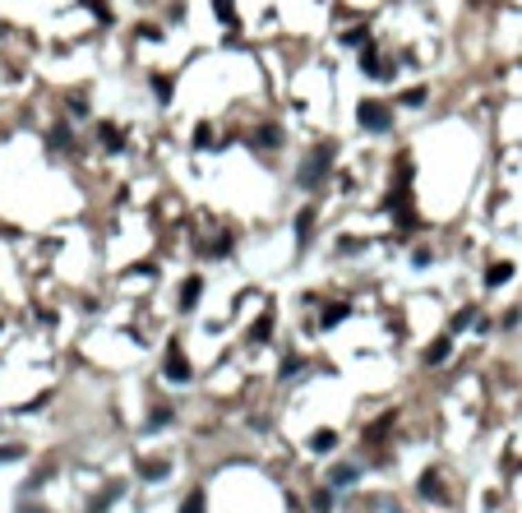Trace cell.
<instances>
[{"instance_id": "obj_1", "label": "cell", "mask_w": 522, "mask_h": 513, "mask_svg": "<svg viewBox=\"0 0 522 513\" xmlns=\"http://www.w3.org/2000/svg\"><path fill=\"white\" fill-rule=\"evenodd\" d=\"M328 167H333V143H323V148H314V153H310V162L301 171H296V181H301V185L305 190H314L323 181V176H328Z\"/></svg>"}, {"instance_id": "obj_2", "label": "cell", "mask_w": 522, "mask_h": 513, "mask_svg": "<svg viewBox=\"0 0 522 513\" xmlns=\"http://www.w3.org/2000/svg\"><path fill=\"white\" fill-rule=\"evenodd\" d=\"M356 116H361V130H374V134H384L388 125H393V111L384 102H370V97L356 107Z\"/></svg>"}, {"instance_id": "obj_3", "label": "cell", "mask_w": 522, "mask_h": 513, "mask_svg": "<svg viewBox=\"0 0 522 513\" xmlns=\"http://www.w3.org/2000/svg\"><path fill=\"white\" fill-rule=\"evenodd\" d=\"M162 370H167V379L171 384H190V361H185V352H181V342H167V356H162Z\"/></svg>"}, {"instance_id": "obj_4", "label": "cell", "mask_w": 522, "mask_h": 513, "mask_svg": "<svg viewBox=\"0 0 522 513\" xmlns=\"http://www.w3.org/2000/svg\"><path fill=\"white\" fill-rule=\"evenodd\" d=\"M361 70H365V74H393V65L379 56V47H365V51H361Z\"/></svg>"}, {"instance_id": "obj_5", "label": "cell", "mask_w": 522, "mask_h": 513, "mask_svg": "<svg viewBox=\"0 0 522 513\" xmlns=\"http://www.w3.org/2000/svg\"><path fill=\"white\" fill-rule=\"evenodd\" d=\"M199 296H203V278L194 273V278L181 282V310H194V305H199Z\"/></svg>"}, {"instance_id": "obj_6", "label": "cell", "mask_w": 522, "mask_h": 513, "mask_svg": "<svg viewBox=\"0 0 522 513\" xmlns=\"http://www.w3.org/2000/svg\"><path fill=\"white\" fill-rule=\"evenodd\" d=\"M421 495H425V499H434V504H444V499H448V490L439 485V476H434V472H425V476H421Z\"/></svg>"}, {"instance_id": "obj_7", "label": "cell", "mask_w": 522, "mask_h": 513, "mask_svg": "<svg viewBox=\"0 0 522 513\" xmlns=\"http://www.w3.org/2000/svg\"><path fill=\"white\" fill-rule=\"evenodd\" d=\"M508 278H513V264H490V273H485V287H504Z\"/></svg>"}, {"instance_id": "obj_8", "label": "cell", "mask_w": 522, "mask_h": 513, "mask_svg": "<svg viewBox=\"0 0 522 513\" xmlns=\"http://www.w3.org/2000/svg\"><path fill=\"white\" fill-rule=\"evenodd\" d=\"M310 227H314V208H305V213H296V241H301V245L310 241Z\"/></svg>"}, {"instance_id": "obj_9", "label": "cell", "mask_w": 522, "mask_h": 513, "mask_svg": "<svg viewBox=\"0 0 522 513\" xmlns=\"http://www.w3.org/2000/svg\"><path fill=\"white\" fill-rule=\"evenodd\" d=\"M448 347H453V338H439L434 347H425V365H439V361L448 356Z\"/></svg>"}, {"instance_id": "obj_10", "label": "cell", "mask_w": 522, "mask_h": 513, "mask_svg": "<svg viewBox=\"0 0 522 513\" xmlns=\"http://www.w3.org/2000/svg\"><path fill=\"white\" fill-rule=\"evenodd\" d=\"M352 481H356V467H352V463L333 467V476H328V485H352Z\"/></svg>"}, {"instance_id": "obj_11", "label": "cell", "mask_w": 522, "mask_h": 513, "mask_svg": "<svg viewBox=\"0 0 522 513\" xmlns=\"http://www.w3.org/2000/svg\"><path fill=\"white\" fill-rule=\"evenodd\" d=\"M213 14L222 23H236V0H213Z\"/></svg>"}, {"instance_id": "obj_12", "label": "cell", "mask_w": 522, "mask_h": 513, "mask_svg": "<svg viewBox=\"0 0 522 513\" xmlns=\"http://www.w3.org/2000/svg\"><path fill=\"white\" fill-rule=\"evenodd\" d=\"M102 143H107V148H116V153H121V148H125V134H121V130H116V125H102Z\"/></svg>"}, {"instance_id": "obj_13", "label": "cell", "mask_w": 522, "mask_h": 513, "mask_svg": "<svg viewBox=\"0 0 522 513\" xmlns=\"http://www.w3.org/2000/svg\"><path fill=\"white\" fill-rule=\"evenodd\" d=\"M268 333H273V314H263L259 324L250 328V342H268Z\"/></svg>"}, {"instance_id": "obj_14", "label": "cell", "mask_w": 522, "mask_h": 513, "mask_svg": "<svg viewBox=\"0 0 522 513\" xmlns=\"http://www.w3.org/2000/svg\"><path fill=\"white\" fill-rule=\"evenodd\" d=\"M333 444H338V435H333V430H319V435L310 439V449H314V453H328Z\"/></svg>"}, {"instance_id": "obj_15", "label": "cell", "mask_w": 522, "mask_h": 513, "mask_svg": "<svg viewBox=\"0 0 522 513\" xmlns=\"http://www.w3.org/2000/svg\"><path fill=\"white\" fill-rule=\"evenodd\" d=\"M254 143H268V148H277V143H282V130H277V125H263L259 134H254Z\"/></svg>"}, {"instance_id": "obj_16", "label": "cell", "mask_w": 522, "mask_h": 513, "mask_svg": "<svg viewBox=\"0 0 522 513\" xmlns=\"http://www.w3.org/2000/svg\"><path fill=\"white\" fill-rule=\"evenodd\" d=\"M347 305H328V310H323V328H333V324H342V319H347Z\"/></svg>"}, {"instance_id": "obj_17", "label": "cell", "mask_w": 522, "mask_h": 513, "mask_svg": "<svg viewBox=\"0 0 522 513\" xmlns=\"http://www.w3.org/2000/svg\"><path fill=\"white\" fill-rule=\"evenodd\" d=\"M153 93H157V102H171V79H167V74L153 79Z\"/></svg>"}, {"instance_id": "obj_18", "label": "cell", "mask_w": 522, "mask_h": 513, "mask_svg": "<svg viewBox=\"0 0 522 513\" xmlns=\"http://www.w3.org/2000/svg\"><path fill=\"white\" fill-rule=\"evenodd\" d=\"M181 513H203V490H190V499L181 504Z\"/></svg>"}, {"instance_id": "obj_19", "label": "cell", "mask_w": 522, "mask_h": 513, "mask_svg": "<svg viewBox=\"0 0 522 513\" xmlns=\"http://www.w3.org/2000/svg\"><path fill=\"white\" fill-rule=\"evenodd\" d=\"M425 102V88H402V107H421Z\"/></svg>"}, {"instance_id": "obj_20", "label": "cell", "mask_w": 522, "mask_h": 513, "mask_svg": "<svg viewBox=\"0 0 522 513\" xmlns=\"http://www.w3.org/2000/svg\"><path fill=\"white\" fill-rule=\"evenodd\" d=\"M70 139H74L70 125H56V130H51V143H56V148H70Z\"/></svg>"}, {"instance_id": "obj_21", "label": "cell", "mask_w": 522, "mask_h": 513, "mask_svg": "<svg viewBox=\"0 0 522 513\" xmlns=\"http://www.w3.org/2000/svg\"><path fill=\"white\" fill-rule=\"evenodd\" d=\"M139 472H143L148 481H162V476H167V463H143V467H139Z\"/></svg>"}, {"instance_id": "obj_22", "label": "cell", "mask_w": 522, "mask_h": 513, "mask_svg": "<svg viewBox=\"0 0 522 513\" xmlns=\"http://www.w3.org/2000/svg\"><path fill=\"white\" fill-rule=\"evenodd\" d=\"M167 421H171V412H167V407H157L153 416H148V425H153V430H162V425H167Z\"/></svg>"}, {"instance_id": "obj_23", "label": "cell", "mask_w": 522, "mask_h": 513, "mask_svg": "<svg viewBox=\"0 0 522 513\" xmlns=\"http://www.w3.org/2000/svg\"><path fill=\"white\" fill-rule=\"evenodd\" d=\"M333 509V495H328V490H319V495H314V513H328Z\"/></svg>"}, {"instance_id": "obj_24", "label": "cell", "mask_w": 522, "mask_h": 513, "mask_svg": "<svg viewBox=\"0 0 522 513\" xmlns=\"http://www.w3.org/2000/svg\"><path fill=\"white\" fill-rule=\"evenodd\" d=\"M88 5H92V14L102 19V23H111V10H107V0H88Z\"/></svg>"}, {"instance_id": "obj_25", "label": "cell", "mask_w": 522, "mask_h": 513, "mask_svg": "<svg viewBox=\"0 0 522 513\" xmlns=\"http://www.w3.org/2000/svg\"><path fill=\"white\" fill-rule=\"evenodd\" d=\"M194 143H199V148H208V143H213V130H208V125H199V130H194Z\"/></svg>"}, {"instance_id": "obj_26", "label": "cell", "mask_w": 522, "mask_h": 513, "mask_svg": "<svg viewBox=\"0 0 522 513\" xmlns=\"http://www.w3.org/2000/svg\"><path fill=\"white\" fill-rule=\"evenodd\" d=\"M472 319H476V310L467 305V310H458V319H453V328H467V324H472Z\"/></svg>"}, {"instance_id": "obj_27", "label": "cell", "mask_w": 522, "mask_h": 513, "mask_svg": "<svg viewBox=\"0 0 522 513\" xmlns=\"http://www.w3.org/2000/svg\"><path fill=\"white\" fill-rule=\"evenodd\" d=\"M19 453H23V449H19V444H5V449H0V463H14Z\"/></svg>"}, {"instance_id": "obj_28", "label": "cell", "mask_w": 522, "mask_h": 513, "mask_svg": "<svg viewBox=\"0 0 522 513\" xmlns=\"http://www.w3.org/2000/svg\"><path fill=\"white\" fill-rule=\"evenodd\" d=\"M0 328H5V324H0Z\"/></svg>"}]
</instances>
